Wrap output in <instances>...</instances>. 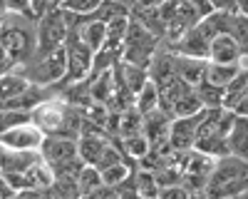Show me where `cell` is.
Returning a JSON list of instances; mask_svg holds the SVG:
<instances>
[{
  "mask_svg": "<svg viewBox=\"0 0 248 199\" xmlns=\"http://www.w3.org/2000/svg\"><path fill=\"white\" fill-rule=\"evenodd\" d=\"M248 192V162L241 157L226 154L216 159V167L206 184L209 199H223V197H238Z\"/></svg>",
  "mask_w": 248,
  "mask_h": 199,
  "instance_id": "1",
  "label": "cell"
},
{
  "mask_svg": "<svg viewBox=\"0 0 248 199\" xmlns=\"http://www.w3.org/2000/svg\"><path fill=\"white\" fill-rule=\"evenodd\" d=\"M70 15L62 10V8H55V10H45L40 15L35 23V55L32 57H43L57 48H65L67 43V35H70Z\"/></svg>",
  "mask_w": 248,
  "mask_h": 199,
  "instance_id": "2",
  "label": "cell"
},
{
  "mask_svg": "<svg viewBox=\"0 0 248 199\" xmlns=\"http://www.w3.org/2000/svg\"><path fill=\"white\" fill-rule=\"evenodd\" d=\"M32 60H35L32 65L23 67L30 83H35L40 87H52L65 80V75H67V50L65 48H57L43 57H32Z\"/></svg>",
  "mask_w": 248,
  "mask_h": 199,
  "instance_id": "3",
  "label": "cell"
},
{
  "mask_svg": "<svg viewBox=\"0 0 248 199\" xmlns=\"http://www.w3.org/2000/svg\"><path fill=\"white\" fill-rule=\"evenodd\" d=\"M65 50H67V75H65V80L60 83V87H67V85L82 83V80H90V75H92V63H94V52H92L85 43H82V37L77 35L75 28H70Z\"/></svg>",
  "mask_w": 248,
  "mask_h": 199,
  "instance_id": "4",
  "label": "cell"
},
{
  "mask_svg": "<svg viewBox=\"0 0 248 199\" xmlns=\"http://www.w3.org/2000/svg\"><path fill=\"white\" fill-rule=\"evenodd\" d=\"M0 45L8 50V55L17 65H25L35 55V37L30 30H25L17 23H3L0 28Z\"/></svg>",
  "mask_w": 248,
  "mask_h": 199,
  "instance_id": "5",
  "label": "cell"
},
{
  "mask_svg": "<svg viewBox=\"0 0 248 199\" xmlns=\"http://www.w3.org/2000/svg\"><path fill=\"white\" fill-rule=\"evenodd\" d=\"M214 167H216V157L206 154V152H199V149H189V154H186V165H184L181 184L189 189V192L206 189Z\"/></svg>",
  "mask_w": 248,
  "mask_h": 199,
  "instance_id": "6",
  "label": "cell"
},
{
  "mask_svg": "<svg viewBox=\"0 0 248 199\" xmlns=\"http://www.w3.org/2000/svg\"><path fill=\"white\" fill-rule=\"evenodd\" d=\"M43 139H45V132L40 130L35 122H25V125H17V127H10L5 132H0V145L10 147V149L40 152Z\"/></svg>",
  "mask_w": 248,
  "mask_h": 199,
  "instance_id": "7",
  "label": "cell"
},
{
  "mask_svg": "<svg viewBox=\"0 0 248 199\" xmlns=\"http://www.w3.org/2000/svg\"><path fill=\"white\" fill-rule=\"evenodd\" d=\"M201 117H203V112L189 115V117H174L171 132H169V147L174 152H189V149H194L196 137H199Z\"/></svg>",
  "mask_w": 248,
  "mask_h": 199,
  "instance_id": "8",
  "label": "cell"
},
{
  "mask_svg": "<svg viewBox=\"0 0 248 199\" xmlns=\"http://www.w3.org/2000/svg\"><path fill=\"white\" fill-rule=\"evenodd\" d=\"M40 154H43L45 162L55 167L70 162V159L79 157L77 154V139L75 137H62V134H45L43 147H40Z\"/></svg>",
  "mask_w": 248,
  "mask_h": 199,
  "instance_id": "9",
  "label": "cell"
},
{
  "mask_svg": "<svg viewBox=\"0 0 248 199\" xmlns=\"http://www.w3.org/2000/svg\"><path fill=\"white\" fill-rule=\"evenodd\" d=\"M209 45H211V37L206 35L199 25H194L189 33H186L181 40H176L174 45H169V50L179 52V55H189V57H203L209 60Z\"/></svg>",
  "mask_w": 248,
  "mask_h": 199,
  "instance_id": "10",
  "label": "cell"
},
{
  "mask_svg": "<svg viewBox=\"0 0 248 199\" xmlns=\"http://www.w3.org/2000/svg\"><path fill=\"white\" fill-rule=\"evenodd\" d=\"M241 55H243V50L238 45V40L233 37V33H218L209 45V60L211 63H231V65H236L241 60Z\"/></svg>",
  "mask_w": 248,
  "mask_h": 199,
  "instance_id": "11",
  "label": "cell"
},
{
  "mask_svg": "<svg viewBox=\"0 0 248 199\" xmlns=\"http://www.w3.org/2000/svg\"><path fill=\"white\" fill-rule=\"evenodd\" d=\"M75 30L82 37V43H85L92 52L102 50V45L107 43V23L105 20L85 15V20H75Z\"/></svg>",
  "mask_w": 248,
  "mask_h": 199,
  "instance_id": "12",
  "label": "cell"
},
{
  "mask_svg": "<svg viewBox=\"0 0 248 199\" xmlns=\"http://www.w3.org/2000/svg\"><path fill=\"white\" fill-rule=\"evenodd\" d=\"M40 159V152H25V149H10L0 145V174L5 172H28Z\"/></svg>",
  "mask_w": 248,
  "mask_h": 199,
  "instance_id": "13",
  "label": "cell"
},
{
  "mask_svg": "<svg viewBox=\"0 0 248 199\" xmlns=\"http://www.w3.org/2000/svg\"><path fill=\"white\" fill-rule=\"evenodd\" d=\"M107 139L102 137L99 132H90V130H85L79 137H77V154H79V159L85 165H97V159L102 157V152L107 149Z\"/></svg>",
  "mask_w": 248,
  "mask_h": 199,
  "instance_id": "14",
  "label": "cell"
},
{
  "mask_svg": "<svg viewBox=\"0 0 248 199\" xmlns=\"http://www.w3.org/2000/svg\"><path fill=\"white\" fill-rule=\"evenodd\" d=\"M206 65H209V60L203 57H189L176 52V75L191 87H199L206 80Z\"/></svg>",
  "mask_w": 248,
  "mask_h": 199,
  "instance_id": "15",
  "label": "cell"
},
{
  "mask_svg": "<svg viewBox=\"0 0 248 199\" xmlns=\"http://www.w3.org/2000/svg\"><path fill=\"white\" fill-rule=\"evenodd\" d=\"M229 152L248 162V115L236 112L233 127L229 132Z\"/></svg>",
  "mask_w": 248,
  "mask_h": 199,
  "instance_id": "16",
  "label": "cell"
},
{
  "mask_svg": "<svg viewBox=\"0 0 248 199\" xmlns=\"http://www.w3.org/2000/svg\"><path fill=\"white\" fill-rule=\"evenodd\" d=\"M32 83L28 80V75L23 70H10L0 75V105H5L8 100L17 97L20 92H25Z\"/></svg>",
  "mask_w": 248,
  "mask_h": 199,
  "instance_id": "17",
  "label": "cell"
},
{
  "mask_svg": "<svg viewBox=\"0 0 248 199\" xmlns=\"http://www.w3.org/2000/svg\"><path fill=\"white\" fill-rule=\"evenodd\" d=\"M238 72H241L238 63L231 65V63H211L209 60V65H206V83H211L216 87H226Z\"/></svg>",
  "mask_w": 248,
  "mask_h": 199,
  "instance_id": "18",
  "label": "cell"
},
{
  "mask_svg": "<svg viewBox=\"0 0 248 199\" xmlns=\"http://www.w3.org/2000/svg\"><path fill=\"white\" fill-rule=\"evenodd\" d=\"M134 105H137V110H139L141 115H149V112H154V110L161 105L159 85L154 83V80H149V83L137 92V102H134Z\"/></svg>",
  "mask_w": 248,
  "mask_h": 199,
  "instance_id": "19",
  "label": "cell"
},
{
  "mask_svg": "<svg viewBox=\"0 0 248 199\" xmlns=\"http://www.w3.org/2000/svg\"><path fill=\"white\" fill-rule=\"evenodd\" d=\"M122 152L129 159H141L144 154L152 152V142L147 139L144 132H137V134H129V137H122Z\"/></svg>",
  "mask_w": 248,
  "mask_h": 199,
  "instance_id": "20",
  "label": "cell"
},
{
  "mask_svg": "<svg viewBox=\"0 0 248 199\" xmlns=\"http://www.w3.org/2000/svg\"><path fill=\"white\" fill-rule=\"evenodd\" d=\"M134 187H137L139 199H159V192H161L154 172L149 169H139V174L134 177Z\"/></svg>",
  "mask_w": 248,
  "mask_h": 199,
  "instance_id": "21",
  "label": "cell"
},
{
  "mask_svg": "<svg viewBox=\"0 0 248 199\" xmlns=\"http://www.w3.org/2000/svg\"><path fill=\"white\" fill-rule=\"evenodd\" d=\"M203 110H206V107H203V102H201L196 87H191V90L174 105L171 115H174V117H189V115H199V112H203Z\"/></svg>",
  "mask_w": 248,
  "mask_h": 199,
  "instance_id": "22",
  "label": "cell"
},
{
  "mask_svg": "<svg viewBox=\"0 0 248 199\" xmlns=\"http://www.w3.org/2000/svg\"><path fill=\"white\" fill-rule=\"evenodd\" d=\"M141 127H144V115L137 110V105L119 112V137L137 134V132H141Z\"/></svg>",
  "mask_w": 248,
  "mask_h": 199,
  "instance_id": "23",
  "label": "cell"
},
{
  "mask_svg": "<svg viewBox=\"0 0 248 199\" xmlns=\"http://www.w3.org/2000/svg\"><path fill=\"white\" fill-rule=\"evenodd\" d=\"M77 182H79V192H82V197H87V194L97 192L99 187H105L102 172H99L97 167H92V165H85V167H82V172H79V177H77Z\"/></svg>",
  "mask_w": 248,
  "mask_h": 199,
  "instance_id": "24",
  "label": "cell"
},
{
  "mask_svg": "<svg viewBox=\"0 0 248 199\" xmlns=\"http://www.w3.org/2000/svg\"><path fill=\"white\" fill-rule=\"evenodd\" d=\"M129 177H132V165L127 162V159H122V162H117V165H112L107 169H102V179H105V184L112 187V189L124 184Z\"/></svg>",
  "mask_w": 248,
  "mask_h": 199,
  "instance_id": "25",
  "label": "cell"
},
{
  "mask_svg": "<svg viewBox=\"0 0 248 199\" xmlns=\"http://www.w3.org/2000/svg\"><path fill=\"white\" fill-rule=\"evenodd\" d=\"M196 92H199V97H201V102H203V107L206 110H216V107H223V87H216V85H211V83H203L196 87Z\"/></svg>",
  "mask_w": 248,
  "mask_h": 199,
  "instance_id": "26",
  "label": "cell"
},
{
  "mask_svg": "<svg viewBox=\"0 0 248 199\" xmlns=\"http://www.w3.org/2000/svg\"><path fill=\"white\" fill-rule=\"evenodd\" d=\"M99 5H102V0H65L62 10H67L75 17H85V15H94Z\"/></svg>",
  "mask_w": 248,
  "mask_h": 199,
  "instance_id": "27",
  "label": "cell"
},
{
  "mask_svg": "<svg viewBox=\"0 0 248 199\" xmlns=\"http://www.w3.org/2000/svg\"><path fill=\"white\" fill-rule=\"evenodd\" d=\"M231 33L233 37L238 40V45L243 50V55H248V17L233 13V20H231Z\"/></svg>",
  "mask_w": 248,
  "mask_h": 199,
  "instance_id": "28",
  "label": "cell"
},
{
  "mask_svg": "<svg viewBox=\"0 0 248 199\" xmlns=\"http://www.w3.org/2000/svg\"><path fill=\"white\" fill-rule=\"evenodd\" d=\"M5 8L10 15H17V17H28V20H37L35 17V10H32V0H3Z\"/></svg>",
  "mask_w": 248,
  "mask_h": 199,
  "instance_id": "29",
  "label": "cell"
},
{
  "mask_svg": "<svg viewBox=\"0 0 248 199\" xmlns=\"http://www.w3.org/2000/svg\"><path fill=\"white\" fill-rule=\"evenodd\" d=\"M122 159H124V152H122V149H117L114 145H107V149L102 152V157L97 159V165H94V167L102 172V169H107V167H112V165L122 162Z\"/></svg>",
  "mask_w": 248,
  "mask_h": 199,
  "instance_id": "30",
  "label": "cell"
},
{
  "mask_svg": "<svg viewBox=\"0 0 248 199\" xmlns=\"http://www.w3.org/2000/svg\"><path fill=\"white\" fill-rule=\"evenodd\" d=\"M159 199H191V192L184 184H171V187H161Z\"/></svg>",
  "mask_w": 248,
  "mask_h": 199,
  "instance_id": "31",
  "label": "cell"
},
{
  "mask_svg": "<svg viewBox=\"0 0 248 199\" xmlns=\"http://www.w3.org/2000/svg\"><path fill=\"white\" fill-rule=\"evenodd\" d=\"M15 67H17V63L8 55V50L0 45V75H3V72H10V70H15Z\"/></svg>",
  "mask_w": 248,
  "mask_h": 199,
  "instance_id": "32",
  "label": "cell"
},
{
  "mask_svg": "<svg viewBox=\"0 0 248 199\" xmlns=\"http://www.w3.org/2000/svg\"><path fill=\"white\" fill-rule=\"evenodd\" d=\"M214 10H223V13H233L236 10V0H211Z\"/></svg>",
  "mask_w": 248,
  "mask_h": 199,
  "instance_id": "33",
  "label": "cell"
},
{
  "mask_svg": "<svg viewBox=\"0 0 248 199\" xmlns=\"http://www.w3.org/2000/svg\"><path fill=\"white\" fill-rule=\"evenodd\" d=\"M13 194V189H10V184L5 182V177L0 174V199H5V197H10Z\"/></svg>",
  "mask_w": 248,
  "mask_h": 199,
  "instance_id": "34",
  "label": "cell"
},
{
  "mask_svg": "<svg viewBox=\"0 0 248 199\" xmlns=\"http://www.w3.org/2000/svg\"><path fill=\"white\" fill-rule=\"evenodd\" d=\"M233 13L248 17V0H236V10H233Z\"/></svg>",
  "mask_w": 248,
  "mask_h": 199,
  "instance_id": "35",
  "label": "cell"
},
{
  "mask_svg": "<svg viewBox=\"0 0 248 199\" xmlns=\"http://www.w3.org/2000/svg\"><path fill=\"white\" fill-rule=\"evenodd\" d=\"M62 5H65V0H43L45 10H55V8H62Z\"/></svg>",
  "mask_w": 248,
  "mask_h": 199,
  "instance_id": "36",
  "label": "cell"
},
{
  "mask_svg": "<svg viewBox=\"0 0 248 199\" xmlns=\"http://www.w3.org/2000/svg\"><path fill=\"white\" fill-rule=\"evenodd\" d=\"M223 199H248V192H243V194H238V197H223Z\"/></svg>",
  "mask_w": 248,
  "mask_h": 199,
  "instance_id": "37",
  "label": "cell"
},
{
  "mask_svg": "<svg viewBox=\"0 0 248 199\" xmlns=\"http://www.w3.org/2000/svg\"><path fill=\"white\" fill-rule=\"evenodd\" d=\"M5 199H17V192H13L10 197H5Z\"/></svg>",
  "mask_w": 248,
  "mask_h": 199,
  "instance_id": "38",
  "label": "cell"
},
{
  "mask_svg": "<svg viewBox=\"0 0 248 199\" xmlns=\"http://www.w3.org/2000/svg\"><path fill=\"white\" fill-rule=\"evenodd\" d=\"M52 199H60V197H52Z\"/></svg>",
  "mask_w": 248,
  "mask_h": 199,
  "instance_id": "39",
  "label": "cell"
},
{
  "mask_svg": "<svg viewBox=\"0 0 248 199\" xmlns=\"http://www.w3.org/2000/svg\"><path fill=\"white\" fill-rule=\"evenodd\" d=\"M79 199H85V197H79Z\"/></svg>",
  "mask_w": 248,
  "mask_h": 199,
  "instance_id": "40",
  "label": "cell"
}]
</instances>
